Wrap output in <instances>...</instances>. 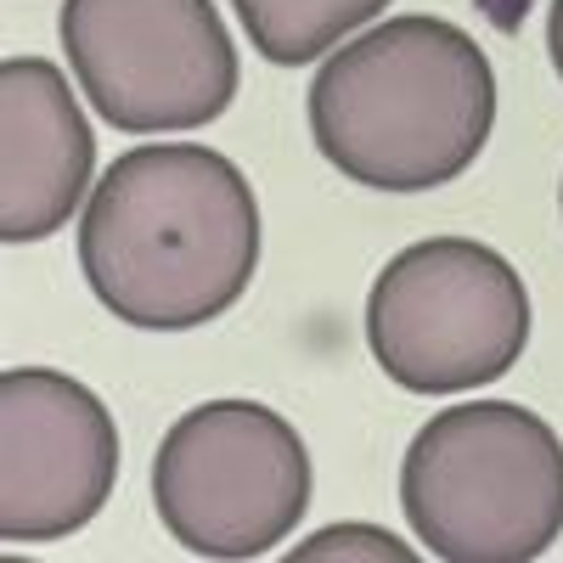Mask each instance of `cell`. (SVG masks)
<instances>
[{
    "label": "cell",
    "instance_id": "1",
    "mask_svg": "<svg viewBox=\"0 0 563 563\" xmlns=\"http://www.w3.org/2000/svg\"><path fill=\"white\" fill-rule=\"evenodd\" d=\"M79 271L97 305L141 333L209 327L260 271L249 175L198 141L130 147L85 198Z\"/></svg>",
    "mask_w": 563,
    "mask_h": 563
},
{
    "label": "cell",
    "instance_id": "2",
    "mask_svg": "<svg viewBox=\"0 0 563 563\" xmlns=\"http://www.w3.org/2000/svg\"><path fill=\"white\" fill-rule=\"evenodd\" d=\"M305 113L316 153L344 180L372 192H434L485 153L496 74L467 29L406 12L327 52Z\"/></svg>",
    "mask_w": 563,
    "mask_h": 563
},
{
    "label": "cell",
    "instance_id": "3",
    "mask_svg": "<svg viewBox=\"0 0 563 563\" xmlns=\"http://www.w3.org/2000/svg\"><path fill=\"white\" fill-rule=\"evenodd\" d=\"M400 507L445 563H530L563 536V440L519 400L445 406L400 462Z\"/></svg>",
    "mask_w": 563,
    "mask_h": 563
},
{
    "label": "cell",
    "instance_id": "4",
    "mask_svg": "<svg viewBox=\"0 0 563 563\" xmlns=\"http://www.w3.org/2000/svg\"><path fill=\"white\" fill-rule=\"evenodd\" d=\"M530 344V288L474 238L400 249L366 294V350L411 395H474Z\"/></svg>",
    "mask_w": 563,
    "mask_h": 563
},
{
    "label": "cell",
    "instance_id": "5",
    "mask_svg": "<svg viewBox=\"0 0 563 563\" xmlns=\"http://www.w3.org/2000/svg\"><path fill=\"white\" fill-rule=\"evenodd\" d=\"M153 507L192 558H265L310 507V451L260 400H203L153 456Z\"/></svg>",
    "mask_w": 563,
    "mask_h": 563
},
{
    "label": "cell",
    "instance_id": "6",
    "mask_svg": "<svg viewBox=\"0 0 563 563\" xmlns=\"http://www.w3.org/2000/svg\"><path fill=\"white\" fill-rule=\"evenodd\" d=\"M68 68L119 135L214 124L238 97V45L214 0H63Z\"/></svg>",
    "mask_w": 563,
    "mask_h": 563
},
{
    "label": "cell",
    "instance_id": "7",
    "mask_svg": "<svg viewBox=\"0 0 563 563\" xmlns=\"http://www.w3.org/2000/svg\"><path fill=\"white\" fill-rule=\"evenodd\" d=\"M119 479L113 411L52 366L0 372V541L79 536Z\"/></svg>",
    "mask_w": 563,
    "mask_h": 563
},
{
    "label": "cell",
    "instance_id": "8",
    "mask_svg": "<svg viewBox=\"0 0 563 563\" xmlns=\"http://www.w3.org/2000/svg\"><path fill=\"white\" fill-rule=\"evenodd\" d=\"M97 175L90 135L57 63H0V238L40 243L74 220Z\"/></svg>",
    "mask_w": 563,
    "mask_h": 563
},
{
    "label": "cell",
    "instance_id": "9",
    "mask_svg": "<svg viewBox=\"0 0 563 563\" xmlns=\"http://www.w3.org/2000/svg\"><path fill=\"white\" fill-rule=\"evenodd\" d=\"M389 0H231L249 45L276 68H305L384 18Z\"/></svg>",
    "mask_w": 563,
    "mask_h": 563
},
{
    "label": "cell",
    "instance_id": "10",
    "mask_svg": "<svg viewBox=\"0 0 563 563\" xmlns=\"http://www.w3.org/2000/svg\"><path fill=\"white\" fill-rule=\"evenodd\" d=\"M294 563H339V558H366V563H411L417 547H406L395 530L384 525H327L316 536H305L294 552Z\"/></svg>",
    "mask_w": 563,
    "mask_h": 563
},
{
    "label": "cell",
    "instance_id": "11",
    "mask_svg": "<svg viewBox=\"0 0 563 563\" xmlns=\"http://www.w3.org/2000/svg\"><path fill=\"white\" fill-rule=\"evenodd\" d=\"M547 57H552V74L563 79V0H552L547 12Z\"/></svg>",
    "mask_w": 563,
    "mask_h": 563
},
{
    "label": "cell",
    "instance_id": "12",
    "mask_svg": "<svg viewBox=\"0 0 563 563\" xmlns=\"http://www.w3.org/2000/svg\"><path fill=\"white\" fill-rule=\"evenodd\" d=\"M558 209H563V186H558Z\"/></svg>",
    "mask_w": 563,
    "mask_h": 563
}]
</instances>
